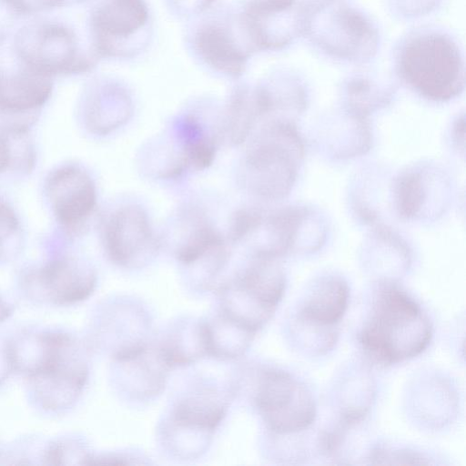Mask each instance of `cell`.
I'll return each instance as SVG.
<instances>
[{"label":"cell","instance_id":"obj_16","mask_svg":"<svg viewBox=\"0 0 466 466\" xmlns=\"http://www.w3.org/2000/svg\"><path fill=\"white\" fill-rule=\"evenodd\" d=\"M132 99L118 82L96 86L86 104L87 127L93 133L106 135L126 123L132 114Z\"/></svg>","mask_w":466,"mask_h":466},{"label":"cell","instance_id":"obj_9","mask_svg":"<svg viewBox=\"0 0 466 466\" xmlns=\"http://www.w3.org/2000/svg\"><path fill=\"white\" fill-rule=\"evenodd\" d=\"M227 405L218 393L210 388H201L182 398L174 406L167 437L173 441L176 451L188 455L201 451L208 438L226 415Z\"/></svg>","mask_w":466,"mask_h":466},{"label":"cell","instance_id":"obj_23","mask_svg":"<svg viewBox=\"0 0 466 466\" xmlns=\"http://www.w3.org/2000/svg\"><path fill=\"white\" fill-rule=\"evenodd\" d=\"M261 222V215L257 210L239 208L231 217L228 238L234 243L245 240L258 228Z\"/></svg>","mask_w":466,"mask_h":466},{"label":"cell","instance_id":"obj_12","mask_svg":"<svg viewBox=\"0 0 466 466\" xmlns=\"http://www.w3.org/2000/svg\"><path fill=\"white\" fill-rule=\"evenodd\" d=\"M31 284L46 300L56 305H70L92 294L96 275L86 262L64 257L39 268L31 276Z\"/></svg>","mask_w":466,"mask_h":466},{"label":"cell","instance_id":"obj_21","mask_svg":"<svg viewBox=\"0 0 466 466\" xmlns=\"http://www.w3.org/2000/svg\"><path fill=\"white\" fill-rule=\"evenodd\" d=\"M25 132L24 128L11 127L0 133V174L14 167L29 170L33 165V151Z\"/></svg>","mask_w":466,"mask_h":466},{"label":"cell","instance_id":"obj_2","mask_svg":"<svg viewBox=\"0 0 466 466\" xmlns=\"http://www.w3.org/2000/svg\"><path fill=\"white\" fill-rule=\"evenodd\" d=\"M186 46L202 66L233 79L243 75L255 51L235 5L213 6L192 18Z\"/></svg>","mask_w":466,"mask_h":466},{"label":"cell","instance_id":"obj_15","mask_svg":"<svg viewBox=\"0 0 466 466\" xmlns=\"http://www.w3.org/2000/svg\"><path fill=\"white\" fill-rule=\"evenodd\" d=\"M268 92L261 86L239 84L230 92L227 100L224 134L235 146L246 141L256 119L271 106Z\"/></svg>","mask_w":466,"mask_h":466},{"label":"cell","instance_id":"obj_7","mask_svg":"<svg viewBox=\"0 0 466 466\" xmlns=\"http://www.w3.org/2000/svg\"><path fill=\"white\" fill-rule=\"evenodd\" d=\"M15 50L26 67L49 76L90 71L97 58L80 52L75 33L51 23L29 25L17 34Z\"/></svg>","mask_w":466,"mask_h":466},{"label":"cell","instance_id":"obj_3","mask_svg":"<svg viewBox=\"0 0 466 466\" xmlns=\"http://www.w3.org/2000/svg\"><path fill=\"white\" fill-rule=\"evenodd\" d=\"M96 57L130 59L140 55L152 36V18L146 0H96L89 16Z\"/></svg>","mask_w":466,"mask_h":466},{"label":"cell","instance_id":"obj_24","mask_svg":"<svg viewBox=\"0 0 466 466\" xmlns=\"http://www.w3.org/2000/svg\"><path fill=\"white\" fill-rule=\"evenodd\" d=\"M371 463L378 464H429L428 457L407 449L376 447L370 453Z\"/></svg>","mask_w":466,"mask_h":466},{"label":"cell","instance_id":"obj_1","mask_svg":"<svg viewBox=\"0 0 466 466\" xmlns=\"http://www.w3.org/2000/svg\"><path fill=\"white\" fill-rule=\"evenodd\" d=\"M433 334L420 305L394 284H380L359 333L365 355L376 364L390 366L423 352Z\"/></svg>","mask_w":466,"mask_h":466},{"label":"cell","instance_id":"obj_25","mask_svg":"<svg viewBox=\"0 0 466 466\" xmlns=\"http://www.w3.org/2000/svg\"><path fill=\"white\" fill-rule=\"evenodd\" d=\"M218 0H165L167 8L178 17L194 18L214 6Z\"/></svg>","mask_w":466,"mask_h":466},{"label":"cell","instance_id":"obj_6","mask_svg":"<svg viewBox=\"0 0 466 466\" xmlns=\"http://www.w3.org/2000/svg\"><path fill=\"white\" fill-rule=\"evenodd\" d=\"M400 64L406 80L429 98L447 99L461 87L462 65L458 50L444 36L413 39L404 48Z\"/></svg>","mask_w":466,"mask_h":466},{"label":"cell","instance_id":"obj_17","mask_svg":"<svg viewBox=\"0 0 466 466\" xmlns=\"http://www.w3.org/2000/svg\"><path fill=\"white\" fill-rule=\"evenodd\" d=\"M121 367V380L131 393L150 397L160 392L170 369L157 348L147 345L141 350L124 359L116 360Z\"/></svg>","mask_w":466,"mask_h":466},{"label":"cell","instance_id":"obj_22","mask_svg":"<svg viewBox=\"0 0 466 466\" xmlns=\"http://www.w3.org/2000/svg\"><path fill=\"white\" fill-rule=\"evenodd\" d=\"M20 243V221L13 208L0 199V260L15 255Z\"/></svg>","mask_w":466,"mask_h":466},{"label":"cell","instance_id":"obj_26","mask_svg":"<svg viewBox=\"0 0 466 466\" xmlns=\"http://www.w3.org/2000/svg\"><path fill=\"white\" fill-rule=\"evenodd\" d=\"M14 11L30 14L41 10L68 6L85 0H2Z\"/></svg>","mask_w":466,"mask_h":466},{"label":"cell","instance_id":"obj_19","mask_svg":"<svg viewBox=\"0 0 466 466\" xmlns=\"http://www.w3.org/2000/svg\"><path fill=\"white\" fill-rule=\"evenodd\" d=\"M180 326L157 347L170 369L188 365L208 355L205 321L187 322Z\"/></svg>","mask_w":466,"mask_h":466},{"label":"cell","instance_id":"obj_27","mask_svg":"<svg viewBox=\"0 0 466 466\" xmlns=\"http://www.w3.org/2000/svg\"><path fill=\"white\" fill-rule=\"evenodd\" d=\"M13 308L2 298H0V322L8 319L12 314Z\"/></svg>","mask_w":466,"mask_h":466},{"label":"cell","instance_id":"obj_8","mask_svg":"<svg viewBox=\"0 0 466 466\" xmlns=\"http://www.w3.org/2000/svg\"><path fill=\"white\" fill-rule=\"evenodd\" d=\"M350 299L348 284L338 277L315 282L301 298L295 315L299 342L308 350L321 353L336 342V327L343 318Z\"/></svg>","mask_w":466,"mask_h":466},{"label":"cell","instance_id":"obj_4","mask_svg":"<svg viewBox=\"0 0 466 466\" xmlns=\"http://www.w3.org/2000/svg\"><path fill=\"white\" fill-rule=\"evenodd\" d=\"M88 377L83 347L70 335L50 332L47 350L28 375L38 403L46 410H61L72 406Z\"/></svg>","mask_w":466,"mask_h":466},{"label":"cell","instance_id":"obj_13","mask_svg":"<svg viewBox=\"0 0 466 466\" xmlns=\"http://www.w3.org/2000/svg\"><path fill=\"white\" fill-rule=\"evenodd\" d=\"M269 135V139L258 141L248 148L242 169V179L248 191L265 198L283 192L288 164L285 152Z\"/></svg>","mask_w":466,"mask_h":466},{"label":"cell","instance_id":"obj_10","mask_svg":"<svg viewBox=\"0 0 466 466\" xmlns=\"http://www.w3.org/2000/svg\"><path fill=\"white\" fill-rule=\"evenodd\" d=\"M103 238L109 259L128 268L146 264L158 244L147 212L137 205L113 211L105 223Z\"/></svg>","mask_w":466,"mask_h":466},{"label":"cell","instance_id":"obj_14","mask_svg":"<svg viewBox=\"0 0 466 466\" xmlns=\"http://www.w3.org/2000/svg\"><path fill=\"white\" fill-rule=\"evenodd\" d=\"M51 76L26 67L0 72V113L26 114L43 106L52 93Z\"/></svg>","mask_w":466,"mask_h":466},{"label":"cell","instance_id":"obj_20","mask_svg":"<svg viewBox=\"0 0 466 466\" xmlns=\"http://www.w3.org/2000/svg\"><path fill=\"white\" fill-rule=\"evenodd\" d=\"M208 355L221 359L241 356L248 348L255 333L233 322L220 313L205 321Z\"/></svg>","mask_w":466,"mask_h":466},{"label":"cell","instance_id":"obj_18","mask_svg":"<svg viewBox=\"0 0 466 466\" xmlns=\"http://www.w3.org/2000/svg\"><path fill=\"white\" fill-rule=\"evenodd\" d=\"M175 128L182 169L203 170L210 167L216 157V142L199 118L187 114L177 121Z\"/></svg>","mask_w":466,"mask_h":466},{"label":"cell","instance_id":"obj_5","mask_svg":"<svg viewBox=\"0 0 466 466\" xmlns=\"http://www.w3.org/2000/svg\"><path fill=\"white\" fill-rule=\"evenodd\" d=\"M254 402L268 429L276 435H292L309 428L317 416L310 390L280 369L262 370L257 378Z\"/></svg>","mask_w":466,"mask_h":466},{"label":"cell","instance_id":"obj_11","mask_svg":"<svg viewBox=\"0 0 466 466\" xmlns=\"http://www.w3.org/2000/svg\"><path fill=\"white\" fill-rule=\"evenodd\" d=\"M46 196L56 220L67 229L80 227L96 205V190L89 174L82 167L67 165L47 178Z\"/></svg>","mask_w":466,"mask_h":466}]
</instances>
